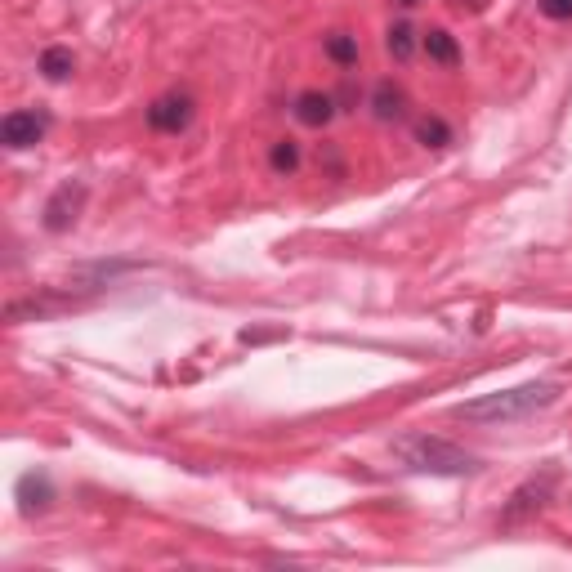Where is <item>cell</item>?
<instances>
[{
	"mask_svg": "<svg viewBox=\"0 0 572 572\" xmlns=\"http://www.w3.org/2000/svg\"><path fill=\"white\" fill-rule=\"evenodd\" d=\"M336 112H340L336 94H327V90H304L300 99H295V117H300V126H309V130H322Z\"/></svg>",
	"mask_w": 572,
	"mask_h": 572,
	"instance_id": "cell-7",
	"label": "cell"
},
{
	"mask_svg": "<svg viewBox=\"0 0 572 572\" xmlns=\"http://www.w3.org/2000/svg\"><path fill=\"white\" fill-rule=\"evenodd\" d=\"M385 50L394 54L398 63H407V59L416 54V27H412V23H394V27L385 32Z\"/></svg>",
	"mask_w": 572,
	"mask_h": 572,
	"instance_id": "cell-15",
	"label": "cell"
},
{
	"mask_svg": "<svg viewBox=\"0 0 572 572\" xmlns=\"http://www.w3.org/2000/svg\"><path fill=\"white\" fill-rule=\"evenodd\" d=\"M85 184L81 179H68V184H59L50 193V202H45V228L50 233H68V228L76 224V215H81V206H85Z\"/></svg>",
	"mask_w": 572,
	"mask_h": 572,
	"instance_id": "cell-5",
	"label": "cell"
},
{
	"mask_svg": "<svg viewBox=\"0 0 572 572\" xmlns=\"http://www.w3.org/2000/svg\"><path fill=\"white\" fill-rule=\"evenodd\" d=\"M559 398L555 380H532L519 389H501V394H483L474 403H461L456 416L470 425H505V421H523V416H537L541 407H550Z\"/></svg>",
	"mask_w": 572,
	"mask_h": 572,
	"instance_id": "cell-1",
	"label": "cell"
},
{
	"mask_svg": "<svg viewBox=\"0 0 572 572\" xmlns=\"http://www.w3.org/2000/svg\"><path fill=\"white\" fill-rule=\"evenodd\" d=\"M371 112H376V121H403V117H407V94H403V85L380 81L376 90H371Z\"/></svg>",
	"mask_w": 572,
	"mask_h": 572,
	"instance_id": "cell-8",
	"label": "cell"
},
{
	"mask_svg": "<svg viewBox=\"0 0 572 572\" xmlns=\"http://www.w3.org/2000/svg\"><path fill=\"white\" fill-rule=\"evenodd\" d=\"M421 45H425L429 59L443 63V68H456V63H461V45H456V36H452V32H443V27H429Z\"/></svg>",
	"mask_w": 572,
	"mask_h": 572,
	"instance_id": "cell-10",
	"label": "cell"
},
{
	"mask_svg": "<svg viewBox=\"0 0 572 572\" xmlns=\"http://www.w3.org/2000/svg\"><path fill=\"white\" fill-rule=\"evenodd\" d=\"M394 456L416 474H443V479H456V474H474L479 461L470 452H461L456 443L434 434H403L394 443Z\"/></svg>",
	"mask_w": 572,
	"mask_h": 572,
	"instance_id": "cell-2",
	"label": "cell"
},
{
	"mask_svg": "<svg viewBox=\"0 0 572 572\" xmlns=\"http://www.w3.org/2000/svg\"><path fill=\"white\" fill-rule=\"evenodd\" d=\"M193 112H197L193 94L170 90V94H161V99H152V108H148V126H152V130H161V135H179V130L193 126Z\"/></svg>",
	"mask_w": 572,
	"mask_h": 572,
	"instance_id": "cell-4",
	"label": "cell"
},
{
	"mask_svg": "<svg viewBox=\"0 0 572 572\" xmlns=\"http://www.w3.org/2000/svg\"><path fill=\"white\" fill-rule=\"evenodd\" d=\"M269 166L278 170V175H291V170L300 166V143H295V139H278V143H273V152H269Z\"/></svg>",
	"mask_w": 572,
	"mask_h": 572,
	"instance_id": "cell-16",
	"label": "cell"
},
{
	"mask_svg": "<svg viewBox=\"0 0 572 572\" xmlns=\"http://www.w3.org/2000/svg\"><path fill=\"white\" fill-rule=\"evenodd\" d=\"M130 269H135L130 260H117V264H90V269H76L72 282H81L85 291H99V286H108L112 278H117V273H130Z\"/></svg>",
	"mask_w": 572,
	"mask_h": 572,
	"instance_id": "cell-12",
	"label": "cell"
},
{
	"mask_svg": "<svg viewBox=\"0 0 572 572\" xmlns=\"http://www.w3.org/2000/svg\"><path fill=\"white\" fill-rule=\"evenodd\" d=\"M398 5H403V9H416V5H421V0H398Z\"/></svg>",
	"mask_w": 572,
	"mask_h": 572,
	"instance_id": "cell-19",
	"label": "cell"
},
{
	"mask_svg": "<svg viewBox=\"0 0 572 572\" xmlns=\"http://www.w3.org/2000/svg\"><path fill=\"white\" fill-rule=\"evenodd\" d=\"M18 501H23L27 514H32V510H50L54 483L45 479V474H23V479H18Z\"/></svg>",
	"mask_w": 572,
	"mask_h": 572,
	"instance_id": "cell-9",
	"label": "cell"
},
{
	"mask_svg": "<svg viewBox=\"0 0 572 572\" xmlns=\"http://www.w3.org/2000/svg\"><path fill=\"white\" fill-rule=\"evenodd\" d=\"M45 130H50V112L18 108L0 121V143H5L9 152H23V148H36V143L45 139Z\"/></svg>",
	"mask_w": 572,
	"mask_h": 572,
	"instance_id": "cell-3",
	"label": "cell"
},
{
	"mask_svg": "<svg viewBox=\"0 0 572 572\" xmlns=\"http://www.w3.org/2000/svg\"><path fill=\"white\" fill-rule=\"evenodd\" d=\"M327 59L340 68H358V36L354 32H331L327 36Z\"/></svg>",
	"mask_w": 572,
	"mask_h": 572,
	"instance_id": "cell-14",
	"label": "cell"
},
{
	"mask_svg": "<svg viewBox=\"0 0 572 572\" xmlns=\"http://www.w3.org/2000/svg\"><path fill=\"white\" fill-rule=\"evenodd\" d=\"M537 9L555 23H572V0H537Z\"/></svg>",
	"mask_w": 572,
	"mask_h": 572,
	"instance_id": "cell-17",
	"label": "cell"
},
{
	"mask_svg": "<svg viewBox=\"0 0 572 572\" xmlns=\"http://www.w3.org/2000/svg\"><path fill=\"white\" fill-rule=\"evenodd\" d=\"M72 72H76V54L68 50V45H50V50L41 54V76L45 81L59 85V81H68Z\"/></svg>",
	"mask_w": 572,
	"mask_h": 572,
	"instance_id": "cell-11",
	"label": "cell"
},
{
	"mask_svg": "<svg viewBox=\"0 0 572 572\" xmlns=\"http://www.w3.org/2000/svg\"><path fill=\"white\" fill-rule=\"evenodd\" d=\"M416 143L429 152H443L447 143H452V126H447L443 117H421L416 121Z\"/></svg>",
	"mask_w": 572,
	"mask_h": 572,
	"instance_id": "cell-13",
	"label": "cell"
},
{
	"mask_svg": "<svg viewBox=\"0 0 572 572\" xmlns=\"http://www.w3.org/2000/svg\"><path fill=\"white\" fill-rule=\"evenodd\" d=\"M336 108H340V112H354V108H358V85H354V81H345V85L336 90Z\"/></svg>",
	"mask_w": 572,
	"mask_h": 572,
	"instance_id": "cell-18",
	"label": "cell"
},
{
	"mask_svg": "<svg viewBox=\"0 0 572 572\" xmlns=\"http://www.w3.org/2000/svg\"><path fill=\"white\" fill-rule=\"evenodd\" d=\"M550 492H555V474H541V479H528L519 492L510 497V510H505V523H519L528 519L532 510H541V505L550 501Z\"/></svg>",
	"mask_w": 572,
	"mask_h": 572,
	"instance_id": "cell-6",
	"label": "cell"
}]
</instances>
